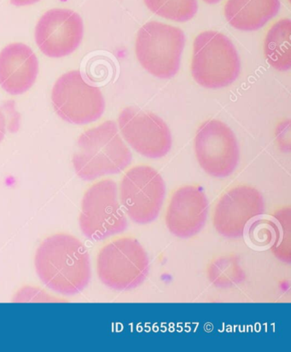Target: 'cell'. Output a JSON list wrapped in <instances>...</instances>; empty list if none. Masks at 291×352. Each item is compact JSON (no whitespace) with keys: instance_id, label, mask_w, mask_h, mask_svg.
<instances>
[{"instance_id":"7a4b0ae2","label":"cell","mask_w":291,"mask_h":352,"mask_svg":"<svg viewBox=\"0 0 291 352\" xmlns=\"http://www.w3.org/2000/svg\"><path fill=\"white\" fill-rule=\"evenodd\" d=\"M73 156L74 170L81 179L92 181L122 173L133 155L116 124L108 120L80 135Z\"/></svg>"},{"instance_id":"52a82bcc","label":"cell","mask_w":291,"mask_h":352,"mask_svg":"<svg viewBox=\"0 0 291 352\" xmlns=\"http://www.w3.org/2000/svg\"><path fill=\"white\" fill-rule=\"evenodd\" d=\"M118 192L126 215L135 223L147 225L155 221L161 212L166 186L157 170L141 165L124 174Z\"/></svg>"},{"instance_id":"5b68a950","label":"cell","mask_w":291,"mask_h":352,"mask_svg":"<svg viewBox=\"0 0 291 352\" xmlns=\"http://www.w3.org/2000/svg\"><path fill=\"white\" fill-rule=\"evenodd\" d=\"M186 36L180 28L159 21L145 23L138 32L135 53L148 73L171 79L180 69Z\"/></svg>"},{"instance_id":"30bf717a","label":"cell","mask_w":291,"mask_h":352,"mask_svg":"<svg viewBox=\"0 0 291 352\" xmlns=\"http://www.w3.org/2000/svg\"><path fill=\"white\" fill-rule=\"evenodd\" d=\"M118 126L127 143L144 157L162 158L171 151V131L153 113L129 107L120 112Z\"/></svg>"},{"instance_id":"8fae6325","label":"cell","mask_w":291,"mask_h":352,"mask_svg":"<svg viewBox=\"0 0 291 352\" xmlns=\"http://www.w3.org/2000/svg\"><path fill=\"white\" fill-rule=\"evenodd\" d=\"M265 201L260 191L250 186L230 188L219 197L213 212V226L221 236L237 239L248 223L263 214Z\"/></svg>"},{"instance_id":"3957f363","label":"cell","mask_w":291,"mask_h":352,"mask_svg":"<svg viewBox=\"0 0 291 352\" xmlns=\"http://www.w3.org/2000/svg\"><path fill=\"white\" fill-rule=\"evenodd\" d=\"M240 70L239 53L225 34L209 30L202 32L195 38L191 72L201 87H228L239 78Z\"/></svg>"},{"instance_id":"277c9868","label":"cell","mask_w":291,"mask_h":352,"mask_svg":"<svg viewBox=\"0 0 291 352\" xmlns=\"http://www.w3.org/2000/svg\"><path fill=\"white\" fill-rule=\"evenodd\" d=\"M99 280L117 291L136 289L147 279L150 259L140 241L131 236L109 241L99 250L96 262Z\"/></svg>"},{"instance_id":"7c38bea8","label":"cell","mask_w":291,"mask_h":352,"mask_svg":"<svg viewBox=\"0 0 291 352\" xmlns=\"http://www.w3.org/2000/svg\"><path fill=\"white\" fill-rule=\"evenodd\" d=\"M84 24L76 12L69 9H52L39 20L35 41L45 56L61 58L76 51L83 41Z\"/></svg>"},{"instance_id":"44dd1931","label":"cell","mask_w":291,"mask_h":352,"mask_svg":"<svg viewBox=\"0 0 291 352\" xmlns=\"http://www.w3.org/2000/svg\"><path fill=\"white\" fill-rule=\"evenodd\" d=\"M39 1H40V0H10L12 5L17 6H30Z\"/></svg>"},{"instance_id":"d6986e66","label":"cell","mask_w":291,"mask_h":352,"mask_svg":"<svg viewBox=\"0 0 291 352\" xmlns=\"http://www.w3.org/2000/svg\"><path fill=\"white\" fill-rule=\"evenodd\" d=\"M55 300L61 301L62 300L49 296L43 290L31 287L21 289L17 294V297L14 298V302H55Z\"/></svg>"},{"instance_id":"ba28073f","label":"cell","mask_w":291,"mask_h":352,"mask_svg":"<svg viewBox=\"0 0 291 352\" xmlns=\"http://www.w3.org/2000/svg\"><path fill=\"white\" fill-rule=\"evenodd\" d=\"M52 101L56 113L74 124L94 122L105 109L100 89L88 83L79 71H71L59 78L53 87Z\"/></svg>"},{"instance_id":"4fadbf2b","label":"cell","mask_w":291,"mask_h":352,"mask_svg":"<svg viewBox=\"0 0 291 352\" xmlns=\"http://www.w3.org/2000/svg\"><path fill=\"white\" fill-rule=\"evenodd\" d=\"M208 210L207 195L200 187H181L173 192L166 208V228L184 239L196 236L207 221Z\"/></svg>"},{"instance_id":"2e32d148","label":"cell","mask_w":291,"mask_h":352,"mask_svg":"<svg viewBox=\"0 0 291 352\" xmlns=\"http://www.w3.org/2000/svg\"><path fill=\"white\" fill-rule=\"evenodd\" d=\"M291 21L280 19L269 28L264 41V53L268 63L279 72L291 69Z\"/></svg>"},{"instance_id":"8992f818","label":"cell","mask_w":291,"mask_h":352,"mask_svg":"<svg viewBox=\"0 0 291 352\" xmlns=\"http://www.w3.org/2000/svg\"><path fill=\"white\" fill-rule=\"evenodd\" d=\"M79 226L84 236L94 241L125 231L127 218L115 181L103 179L87 188L81 201Z\"/></svg>"},{"instance_id":"ac0fdd59","label":"cell","mask_w":291,"mask_h":352,"mask_svg":"<svg viewBox=\"0 0 291 352\" xmlns=\"http://www.w3.org/2000/svg\"><path fill=\"white\" fill-rule=\"evenodd\" d=\"M151 12L163 19L184 23L197 12V0H144Z\"/></svg>"},{"instance_id":"9a60e30c","label":"cell","mask_w":291,"mask_h":352,"mask_svg":"<svg viewBox=\"0 0 291 352\" xmlns=\"http://www.w3.org/2000/svg\"><path fill=\"white\" fill-rule=\"evenodd\" d=\"M280 7V0H227L224 15L235 30L253 32L274 19Z\"/></svg>"},{"instance_id":"6da1fadb","label":"cell","mask_w":291,"mask_h":352,"mask_svg":"<svg viewBox=\"0 0 291 352\" xmlns=\"http://www.w3.org/2000/svg\"><path fill=\"white\" fill-rule=\"evenodd\" d=\"M34 267L39 278L49 289L63 296H74L89 285L91 265L89 252L72 234L56 233L38 247Z\"/></svg>"},{"instance_id":"7402d4cb","label":"cell","mask_w":291,"mask_h":352,"mask_svg":"<svg viewBox=\"0 0 291 352\" xmlns=\"http://www.w3.org/2000/svg\"><path fill=\"white\" fill-rule=\"evenodd\" d=\"M204 1L208 3V5H215V3H219L221 0H204Z\"/></svg>"},{"instance_id":"9c48e42d","label":"cell","mask_w":291,"mask_h":352,"mask_svg":"<svg viewBox=\"0 0 291 352\" xmlns=\"http://www.w3.org/2000/svg\"><path fill=\"white\" fill-rule=\"evenodd\" d=\"M194 148L202 169L212 177L224 179L239 166V147L235 134L219 120H211L201 124Z\"/></svg>"},{"instance_id":"5bb4252c","label":"cell","mask_w":291,"mask_h":352,"mask_svg":"<svg viewBox=\"0 0 291 352\" xmlns=\"http://www.w3.org/2000/svg\"><path fill=\"white\" fill-rule=\"evenodd\" d=\"M38 72V59L28 45L14 43L0 52V85L8 94L20 95L30 90Z\"/></svg>"},{"instance_id":"e0dca14e","label":"cell","mask_w":291,"mask_h":352,"mask_svg":"<svg viewBox=\"0 0 291 352\" xmlns=\"http://www.w3.org/2000/svg\"><path fill=\"white\" fill-rule=\"evenodd\" d=\"M208 277L219 289L239 285L244 280V272L236 255L221 256L212 261L208 267Z\"/></svg>"},{"instance_id":"ffe728a7","label":"cell","mask_w":291,"mask_h":352,"mask_svg":"<svg viewBox=\"0 0 291 352\" xmlns=\"http://www.w3.org/2000/svg\"><path fill=\"white\" fill-rule=\"evenodd\" d=\"M6 131V116H3V113L0 111V142L3 140L5 138Z\"/></svg>"}]
</instances>
